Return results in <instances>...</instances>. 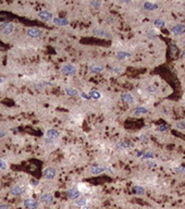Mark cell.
<instances>
[{
    "label": "cell",
    "mask_w": 185,
    "mask_h": 209,
    "mask_svg": "<svg viewBox=\"0 0 185 209\" xmlns=\"http://www.w3.org/2000/svg\"><path fill=\"white\" fill-rule=\"evenodd\" d=\"M61 73L66 76H73L77 73V68L72 63H65L61 68Z\"/></svg>",
    "instance_id": "6da1fadb"
},
{
    "label": "cell",
    "mask_w": 185,
    "mask_h": 209,
    "mask_svg": "<svg viewBox=\"0 0 185 209\" xmlns=\"http://www.w3.org/2000/svg\"><path fill=\"white\" fill-rule=\"evenodd\" d=\"M92 34L96 36V37H99V38H111L112 36H111V34L109 33L108 31H106V29H103V28H100V27H96L92 29Z\"/></svg>",
    "instance_id": "7a4b0ae2"
},
{
    "label": "cell",
    "mask_w": 185,
    "mask_h": 209,
    "mask_svg": "<svg viewBox=\"0 0 185 209\" xmlns=\"http://www.w3.org/2000/svg\"><path fill=\"white\" fill-rule=\"evenodd\" d=\"M23 206L27 209H38L39 207V204L36 199L34 198H25L23 200Z\"/></svg>",
    "instance_id": "3957f363"
},
{
    "label": "cell",
    "mask_w": 185,
    "mask_h": 209,
    "mask_svg": "<svg viewBox=\"0 0 185 209\" xmlns=\"http://www.w3.org/2000/svg\"><path fill=\"white\" fill-rule=\"evenodd\" d=\"M38 19L44 22H49L54 20V14L48 10H43V11L38 12Z\"/></svg>",
    "instance_id": "277c9868"
},
{
    "label": "cell",
    "mask_w": 185,
    "mask_h": 209,
    "mask_svg": "<svg viewBox=\"0 0 185 209\" xmlns=\"http://www.w3.org/2000/svg\"><path fill=\"white\" fill-rule=\"evenodd\" d=\"M26 35L28 37H31V38H39L43 35V31L40 28H37V27L27 28Z\"/></svg>",
    "instance_id": "5b68a950"
},
{
    "label": "cell",
    "mask_w": 185,
    "mask_h": 209,
    "mask_svg": "<svg viewBox=\"0 0 185 209\" xmlns=\"http://www.w3.org/2000/svg\"><path fill=\"white\" fill-rule=\"evenodd\" d=\"M14 24L13 23H10V22H5L3 23L2 25H1V32L2 34H5V35H10L14 32Z\"/></svg>",
    "instance_id": "8992f818"
},
{
    "label": "cell",
    "mask_w": 185,
    "mask_h": 209,
    "mask_svg": "<svg viewBox=\"0 0 185 209\" xmlns=\"http://www.w3.org/2000/svg\"><path fill=\"white\" fill-rule=\"evenodd\" d=\"M60 132L58 130H54V129H49L46 131V137L48 139L49 142H51V141H54V139H57V138L60 137Z\"/></svg>",
    "instance_id": "52a82bcc"
},
{
    "label": "cell",
    "mask_w": 185,
    "mask_h": 209,
    "mask_svg": "<svg viewBox=\"0 0 185 209\" xmlns=\"http://www.w3.org/2000/svg\"><path fill=\"white\" fill-rule=\"evenodd\" d=\"M120 99H121V101H123L124 104H133L135 102L134 96L131 93H122L121 96H120Z\"/></svg>",
    "instance_id": "ba28073f"
},
{
    "label": "cell",
    "mask_w": 185,
    "mask_h": 209,
    "mask_svg": "<svg viewBox=\"0 0 185 209\" xmlns=\"http://www.w3.org/2000/svg\"><path fill=\"white\" fill-rule=\"evenodd\" d=\"M66 196L70 199H77L81 197V192L77 190V187H71L66 191Z\"/></svg>",
    "instance_id": "9c48e42d"
},
{
    "label": "cell",
    "mask_w": 185,
    "mask_h": 209,
    "mask_svg": "<svg viewBox=\"0 0 185 209\" xmlns=\"http://www.w3.org/2000/svg\"><path fill=\"white\" fill-rule=\"evenodd\" d=\"M44 176L47 179V180H54V178L57 176V170L52 168V167H48L44 170Z\"/></svg>",
    "instance_id": "30bf717a"
},
{
    "label": "cell",
    "mask_w": 185,
    "mask_h": 209,
    "mask_svg": "<svg viewBox=\"0 0 185 209\" xmlns=\"http://www.w3.org/2000/svg\"><path fill=\"white\" fill-rule=\"evenodd\" d=\"M24 191H25V187L21 185V184H15V185H13L11 187L10 190L11 194L13 196H20V195H22L24 193Z\"/></svg>",
    "instance_id": "8fae6325"
},
{
    "label": "cell",
    "mask_w": 185,
    "mask_h": 209,
    "mask_svg": "<svg viewBox=\"0 0 185 209\" xmlns=\"http://www.w3.org/2000/svg\"><path fill=\"white\" fill-rule=\"evenodd\" d=\"M52 22H54V25H57V26H66V25L70 24L69 19H66V17H54Z\"/></svg>",
    "instance_id": "7c38bea8"
},
{
    "label": "cell",
    "mask_w": 185,
    "mask_h": 209,
    "mask_svg": "<svg viewBox=\"0 0 185 209\" xmlns=\"http://www.w3.org/2000/svg\"><path fill=\"white\" fill-rule=\"evenodd\" d=\"M39 200H40L42 203L49 205V204H52V203H54V195H52V194H49V193H45V194H42V195H40V198H39Z\"/></svg>",
    "instance_id": "4fadbf2b"
},
{
    "label": "cell",
    "mask_w": 185,
    "mask_h": 209,
    "mask_svg": "<svg viewBox=\"0 0 185 209\" xmlns=\"http://www.w3.org/2000/svg\"><path fill=\"white\" fill-rule=\"evenodd\" d=\"M170 32L175 34V35H182V34L185 33V25H183V24H176L172 28H170Z\"/></svg>",
    "instance_id": "5bb4252c"
},
{
    "label": "cell",
    "mask_w": 185,
    "mask_h": 209,
    "mask_svg": "<svg viewBox=\"0 0 185 209\" xmlns=\"http://www.w3.org/2000/svg\"><path fill=\"white\" fill-rule=\"evenodd\" d=\"M143 8L146 10V11H156L159 9V5L156 3V2H151V1H146L144 5H143Z\"/></svg>",
    "instance_id": "9a60e30c"
},
{
    "label": "cell",
    "mask_w": 185,
    "mask_h": 209,
    "mask_svg": "<svg viewBox=\"0 0 185 209\" xmlns=\"http://www.w3.org/2000/svg\"><path fill=\"white\" fill-rule=\"evenodd\" d=\"M77 190L81 192V194H88V193H92V187L89 186L87 183H84V182H81L78 183L77 185Z\"/></svg>",
    "instance_id": "2e32d148"
},
{
    "label": "cell",
    "mask_w": 185,
    "mask_h": 209,
    "mask_svg": "<svg viewBox=\"0 0 185 209\" xmlns=\"http://www.w3.org/2000/svg\"><path fill=\"white\" fill-rule=\"evenodd\" d=\"M106 172V167H100V165H94L90 168V173L92 176H99L101 173Z\"/></svg>",
    "instance_id": "e0dca14e"
},
{
    "label": "cell",
    "mask_w": 185,
    "mask_h": 209,
    "mask_svg": "<svg viewBox=\"0 0 185 209\" xmlns=\"http://www.w3.org/2000/svg\"><path fill=\"white\" fill-rule=\"evenodd\" d=\"M89 71L94 73V74H100L105 71V68L100 64H92V66H89Z\"/></svg>",
    "instance_id": "ac0fdd59"
},
{
    "label": "cell",
    "mask_w": 185,
    "mask_h": 209,
    "mask_svg": "<svg viewBox=\"0 0 185 209\" xmlns=\"http://www.w3.org/2000/svg\"><path fill=\"white\" fill-rule=\"evenodd\" d=\"M64 92L65 94L68 95V96H70V97H75V96H80V92L76 89V88H73V87H70V86H68V87L64 88Z\"/></svg>",
    "instance_id": "d6986e66"
},
{
    "label": "cell",
    "mask_w": 185,
    "mask_h": 209,
    "mask_svg": "<svg viewBox=\"0 0 185 209\" xmlns=\"http://www.w3.org/2000/svg\"><path fill=\"white\" fill-rule=\"evenodd\" d=\"M115 57H117V59L119 61H123L125 59H127V58H130L131 57V54L130 52H127V51H118L117 54H115Z\"/></svg>",
    "instance_id": "ffe728a7"
},
{
    "label": "cell",
    "mask_w": 185,
    "mask_h": 209,
    "mask_svg": "<svg viewBox=\"0 0 185 209\" xmlns=\"http://www.w3.org/2000/svg\"><path fill=\"white\" fill-rule=\"evenodd\" d=\"M88 95H89L90 99H94V100H99V99H101V97H103L101 93L98 92V90H96V89H92V90L88 93Z\"/></svg>",
    "instance_id": "44dd1931"
},
{
    "label": "cell",
    "mask_w": 185,
    "mask_h": 209,
    "mask_svg": "<svg viewBox=\"0 0 185 209\" xmlns=\"http://www.w3.org/2000/svg\"><path fill=\"white\" fill-rule=\"evenodd\" d=\"M74 204H75V206L81 208V207H84V206H86L87 204H88V199L85 197H80L74 200Z\"/></svg>",
    "instance_id": "7402d4cb"
},
{
    "label": "cell",
    "mask_w": 185,
    "mask_h": 209,
    "mask_svg": "<svg viewBox=\"0 0 185 209\" xmlns=\"http://www.w3.org/2000/svg\"><path fill=\"white\" fill-rule=\"evenodd\" d=\"M132 146V143L129 141H120L119 143L117 144V147L120 149H127Z\"/></svg>",
    "instance_id": "603a6c76"
},
{
    "label": "cell",
    "mask_w": 185,
    "mask_h": 209,
    "mask_svg": "<svg viewBox=\"0 0 185 209\" xmlns=\"http://www.w3.org/2000/svg\"><path fill=\"white\" fill-rule=\"evenodd\" d=\"M135 115H146L149 112V110L147 109L146 107H141V106H138V107H136L134 111H133Z\"/></svg>",
    "instance_id": "cb8c5ba5"
},
{
    "label": "cell",
    "mask_w": 185,
    "mask_h": 209,
    "mask_svg": "<svg viewBox=\"0 0 185 209\" xmlns=\"http://www.w3.org/2000/svg\"><path fill=\"white\" fill-rule=\"evenodd\" d=\"M152 25L157 28H163L166 26V22L163 21L162 19H155L153 22H152Z\"/></svg>",
    "instance_id": "d4e9b609"
},
{
    "label": "cell",
    "mask_w": 185,
    "mask_h": 209,
    "mask_svg": "<svg viewBox=\"0 0 185 209\" xmlns=\"http://www.w3.org/2000/svg\"><path fill=\"white\" fill-rule=\"evenodd\" d=\"M110 70H111V72L114 73V74H122V73L124 72V68H123V66H112Z\"/></svg>",
    "instance_id": "484cf974"
},
{
    "label": "cell",
    "mask_w": 185,
    "mask_h": 209,
    "mask_svg": "<svg viewBox=\"0 0 185 209\" xmlns=\"http://www.w3.org/2000/svg\"><path fill=\"white\" fill-rule=\"evenodd\" d=\"M133 191H134L136 195H144L145 194V188L141 186V185H135L134 188H133Z\"/></svg>",
    "instance_id": "4316f807"
},
{
    "label": "cell",
    "mask_w": 185,
    "mask_h": 209,
    "mask_svg": "<svg viewBox=\"0 0 185 209\" xmlns=\"http://www.w3.org/2000/svg\"><path fill=\"white\" fill-rule=\"evenodd\" d=\"M146 90H147V93L151 94V95H155V94L158 93V88L156 87L155 85H149V86H147Z\"/></svg>",
    "instance_id": "83f0119b"
},
{
    "label": "cell",
    "mask_w": 185,
    "mask_h": 209,
    "mask_svg": "<svg viewBox=\"0 0 185 209\" xmlns=\"http://www.w3.org/2000/svg\"><path fill=\"white\" fill-rule=\"evenodd\" d=\"M141 159H144V160L153 159V154H152L151 151H145V153H144V155L141 156Z\"/></svg>",
    "instance_id": "f1b7e54d"
},
{
    "label": "cell",
    "mask_w": 185,
    "mask_h": 209,
    "mask_svg": "<svg viewBox=\"0 0 185 209\" xmlns=\"http://www.w3.org/2000/svg\"><path fill=\"white\" fill-rule=\"evenodd\" d=\"M89 5H90L94 9H100L101 6H103V2H101V1H90Z\"/></svg>",
    "instance_id": "f546056e"
},
{
    "label": "cell",
    "mask_w": 185,
    "mask_h": 209,
    "mask_svg": "<svg viewBox=\"0 0 185 209\" xmlns=\"http://www.w3.org/2000/svg\"><path fill=\"white\" fill-rule=\"evenodd\" d=\"M147 37L149 39H156L158 37V34L156 32H153V31H149L147 33Z\"/></svg>",
    "instance_id": "4dcf8cb0"
},
{
    "label": "cell",
    "mask_w": 185,
    "mask_h": 209,
    "mask_svg": "<svg viewBox=\"0 0 185 209\" xmlns=\"http://www.w3.org/2000/svg\"><path fill=\"white\" fill-rule=\"evenodd\" d=\"M168 130H169V127H168V125H166V124H161V125L157 127L158 132H167Z\"/></svg>",
    "instance_id": "1f68e13d"
},
{
    "label": "cell",
    "mask_w": 185,
    "mask_h": 209,
    "mask_svg": "<svg viewBox=\"0 0 185 209\" xmlns=\"http://www.w3.org/2000/svg\"><path fill=\"white\" fill-rule=\"evenodd\" d=\"M39 183L40 182L38 181V180H36V179H31V181H29V185L32 187H37L38 185H39Z\"/></svg>",
    "instance_id": "d6a6232c"
},
{
    "label": "cell",
    "mask_w": 185,
    "mask_h": 209,
    "mask_svg": "<svg viewBox=\"0 0 185 209\" xmlns=\"http://www.w3.org/2000/svg\"><path fill=\"white\" fill-rule=\"evenodd\" d=\"M5 169H8V163L5 160L0 159V170H5Z\"/></svg>",
    "instance_id": "836d02e7"
},
{
    "label": "cell",
    "mask_w": 185,
    "mask_h": 209,
    "mask_svg": "<svg viewBox=\"0 0 185 209\" xmlns=\"http://www.w3.org/2000/svg\"><path fill=\"white\" fill-rule=\"evenodd\" d=\"M80 97H81L82 99H85V100H90L89 95H88L87 93H85V92H82V93H80Z\"/></svg>",
    "instance_id": "e575fe53"
},
{
    "label": "cell",
    "mask_w": 185,
    "mask_h": 209,
    "mask_svg": "<svg viewBox=\"0 0 185 209\" xmlns=\"http://www.w3.org/2000/svg\"><path fill=\"white\" fill-rule=\"evenodd\" d=\"M176 129H180V130H184L185 129V121H179L176 123Z\"/></svg>",
    "instance_id": "d590c367"
},
{
    "label": "cell",
    "mask_w": 185,
    "mask_h": 209,
    "mask_svg": "<svg viewBox=\"0 0 185 209\" xmlns=\"http://www.w3.org/2000/svg\"><path fill=\"white\" fill-rule=\"evenodd\" d=\"M146 165H148L149 167H157V162L156 161H153L152 159H150V160H146Z\"/></svg>",
    "instance_id": "8d00e7d4"
},
{
    "label": "cell",
    "mask_w": 185,
    "mask_h": 209,
    "mask_svg": "<svg viewBox=\"0 0 185 209\" xmlns=\"http://www.w3.org/2000/svg\"><path fill=\"white\" fill-rule=\"evenodd\" d=\"M175 171H176L178 173H180V174H184L185 173V167H178V168L175 169Z\"/></svg>",
    "instance_id": "74e56055"
},
{
    "label": "cell",
    "mask_w": 185,
    "mask_h": 209,
    "mask_svg": "<svg viewBox=\"0 0 185 209\" xmlns=\"http://www.w3.org/2000/svg\"><path fill=\"white\" fill-rule=\"evenodd\" d=\"M144 150H137L136 151V154H135V157H137V158H141V156L144 155Z\"/></svg>",
    "instance_id": "f35d334b"
},
{
    "label": "cell",
    "mask_w": 185,
    "mask_h": 209,
    "mask_svg": "<svg viewBox=\"0 0 185 209\" xmlns=\"http://www.w3.org/2000/svg\"><path fill=\"white\" fill-rule=\"evenodd\" d=\"M0 209H10V206L7 204H1L0 205Z\"/></svg>",
    "instance_id": "ab89813d"
},
{
    "label": "cell",
    "mask_w": 185,
    "mask_h": 209,
    "mask_svg": "<svg viewBox=\"0 0 185 209\" xmlns=\"http://www.w3.org/2000/svg\"><path fill=\"white\" fill-rule=\"evenodd\" d=\"M5 135H7V131L5 130H0V138L5 137Z\"/></svg>",
    "instance_id": "60d3db41"
},
{
    "label": "cell",
    "mask_w": 185,
    "mask_h": 209,
    "mask_svg": "<svg viewBox=\"0 0 185 209\" xmlns=\"http://www.w3.org/2000/svg\"><path fill=\"white\" fill-rule=\"evenodd\" d=\"M181 57H182V58H185V49L183 50V51H182V54H181Z\"/></svg>",
    "instance_id": "b9f144b4"
},
{
    "label": "cell",
    "mask_w": 185,
    "mask_h": 209,
    "mask_svg": "<svg viewBox=\"0 0 185 209\" xmlns=\"http://www.w3.org/2000/svg\"><path fill=\"white\" fill-rule=\"evenodd\" d=\"M81 209H90V207H89V206H84V207H81Z\"/></svg>",
    "instance_id": "7bdbcfd3"
},
{
    "label": "cell",
    "mask_w": 185,
    "mask_h": 209,
    "mask_svg": "<svg viewBox=\"0 0 185 209\" xmlns=\"http://www.w3.org/2000/svg\"><path fill=\"white\" fill-rule=\"evenodd\" d=\"M2 83H3V78H1V77H0V84H2Z\"/></svg>",
    "instance_id": "ee69618b"
}]
</instances>
